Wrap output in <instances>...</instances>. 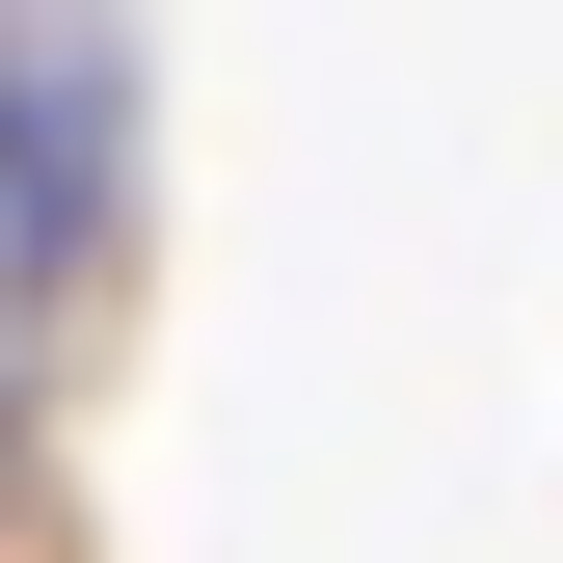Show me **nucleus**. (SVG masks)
I'll use <instances>...</instances> for the list:
<instances>
[{"label": "nucleus", "instance_id": "nucleus-1", "mask_svg": "<svg viewBox=\"0 0 563 563\" xmlns=\"http://www.w3.org/2000/svg\"><path fill=\"white\" fill-rule=\"evenodd\" d=\"M81 216H108V134H81V27H0V268L81 296Z\"/></svg>", "mask_w": 563, "mask_h": 563}]
</instances>
